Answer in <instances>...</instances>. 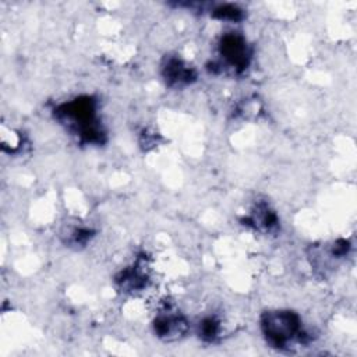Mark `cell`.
<instances>
[{"mask_svg":"<svg viewBox=\"0 0 357 357\" xmlns=\"http://www.w3.org/2000/svg\"><path fill=\"white\" fill-rule=\"evenodd\" d=\"M57 119L82 142L102 144L105 132L98 124L96 105L89 96H79L56 109Z\"/></svg>","mask_w":357,"mask_h":357,"instance_id":"cell-1","label":"cell"},{"mask_svg":"<svg viewBox=\"0 0 357 357\" xmlns=\"http://www.w3.org/2000/svg\"><path fill=\"white\" fill-rule=\"evenodd\" d=\"M261 329L266 342L276 349H290L303 343L305 332L300 317L293 311H268L261 318Z\"/></svg>","mask_w":357,"mask_h":357,"instance_id":"cell-2","label":"cell"},{"mask_svg":"<svg viewBox=\"0 0 357 357\" xmlns=\"http://www.w3.org/2000/svg\"><path fill=\"white\" fill-rule=\"evenodd\" d=\"M219 52L223 61L233 71H243L248 66L250 53L243 36L237 33H226L219 45Z\"/></svg>","mask_w":357,"mask_h":357,"instance_id":"cell-3","label":"cell"},{"mask_svg":"<svg viewBox=\"0 0 357 357\" xmlns=\"http://www.w3.org/2000/svg\"><path fill=\"white\" fill-rule=\"evenodd\" d=\"M153 328H155V333L159 337L170 342L184 336V333L188 329V325L184 317L173 312H166V314L158 315V318L153 322Z\"/></svg>","mask_w":357,"mask_h":357,"instance_id":"cell-4","label":"cell"},{"mask_svg":"<svg viewBox=\"0 0 357 357\" xmlns=\"http://www.w3.org/2000/svg\"><path fill=\"white\" fill-rule=\"evenodd\" d=\"M163 77L172 86H181L191 84L195 79V71L183 60L170 57L163 66Z\"/></svg>","mask_w":357,"mask_h":357,"instance_id":"cell-5","label":"cell"},{"mask_svg":"<svg viewBox=\"0 0 357 357\" xmlns=\"http://www.w3.org/2000/svg\"><path fill=\"white\" fill-rule=\"evenodd\" d=\"M248 222H251L255 226V229L269 231L276 226L278 219H276V215L272 211H269L266 206H258L254 211V213L250 216Z\"/></svg>","mask_w":357,"mask_h":357,"instance_id":"cell-6","label":"cell"},{"mask_svg":"<svg viewBox=\"0 0 357 357\" xmlns=\"http://www.w3.org/2000/svg\"><path fill=\"white\" fill-rule=\"evenodd\" d=\"M213 15L219 20H227V21H238L243 15L241 10L237 8L233 4H222L215 8Z\"/></svg>","mask_w":357,"mask_h":357,"instance_id":"cell-7","label":"cell"},{"mask_svg":"<svg viewBox=\"0 0 357 357\" xmlns=\"http://www.w3.org/2000/svg\"><path fill=\"white\" fill-rule=\"evenodd\" d=\"M219 331H220L219 322L216 319H213V318H206L199 325V333H201L202 339H205L208 342L215 340L216 336L219 335Z\"/></svg>","mask_w":357,"mask_h":357,"instance_id":"cell-8","label":"cell"}]
</instances>
